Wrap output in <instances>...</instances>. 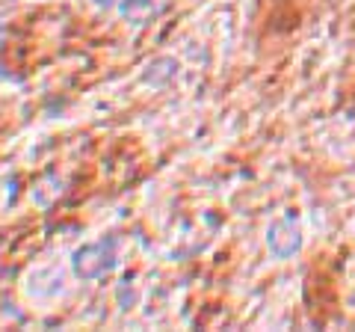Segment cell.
I'll use <instances>...</instances> for the list:
<instances>
[{"mask_svg": "<svg viewBox=\"0 0 355 332\" xmlns=\"http://www.w3.org/2000/svg\"><path fill=\"white\" fill-rule=\"evenodd\" d=\"M113 247L116 243H110L107 247V240H101V243H92V247L77 249V256H74L77 276H83V279H95V276H101L104 270L113 267Z\"/></svg>", "mask_w": 355, "mask_h": 332, "instance_id": "6da1fadb", "label": "cell"}, {"mask_svg": "<svg viewBox=\"0 0 355 332\" xmlns=\"http://www.w3.org/2000/svg\"><path fill=\"white\" fill-rule=\"evenodd\" d=\"M121 13H125L130 21H146V18H151L154 15V3L151 0H128L125 6H121Z\"/></svg>", "mask_w": 355, "mask_h": 332, "instance_id": "7a4b0ae2", "label": "cell"}]
</instances>
